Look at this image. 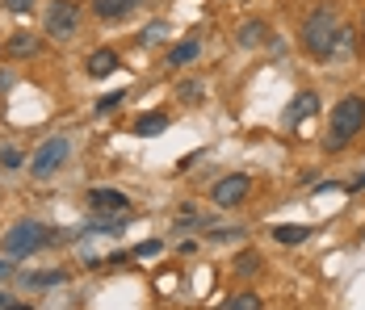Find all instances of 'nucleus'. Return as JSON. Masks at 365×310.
<instances>
[{
  "instance_id": "28",
  "label": "nucleus",
  "mask_w": 365,
  "mask_h": 310,
  "mask_svg": "<svg viewBox=\"0 0 365 310\" xmlns=\"http://www.w3.org/2000/svg\"><path fill=\"white\" fill-rule=\"evenodd\" d=\"M9 302H13V298H9V294H0V310H9Z\"/></svg>"
},
{
  "instance_id": "20",
  "label": "nucleus",
  "mask_w": 365,
  "mask_h": 310,
  "mask_svg": "<svg viewBox=\"0 0 365 310\" xmlns=\"http://www.w3.org/2000/svg\"><path fill=\"white\" fill-rule=\"evenodd\" d=\"M0 164H4V168H21L26 160H21V151H17V147H4V151H0Z\"/></svg>"
},
{
  "instance_id": "6",
  "label": "nucleus",
  "mask_w": 365,
  "mask_h": 310,
  "mask_svg": "<svg viewBox=\"0 0 365 310\" xmlns=\"http://www.w3.org/2000/svg\"><path fill=\"white\" fill-rule=\"evenodd\" d=\"M248 189H252V180L248 176H227V180H219L215 185V206L219 210H231V206H244V197H248Z\"/></svg>"
},
{
  "instance_id": "21",
  "label": "nucleus",
  "mask_w": 365,
  "mask_h": 310,
  "mask_svg": "<svg viewBox=\"0 0 365 310\" xmlns=\"http://www.w3.org/2000/svg\"><path fill=\"white\" fill-rule=\"evenodd\" d=\"M4 9H9V13H30L34 0H4Z\"/></svg>"
},
{
  "instance_id": "3",
  "label": "nucleus",
  "mask_w": 365,
  "mask_h": 310,
  "mask_svg": "<svg viewBox=\"0 0 365 310\" xmlns=\"http://www.w3.org/2000/svg\"><path fill=\"white\" fill-rule=\"evenodd\" d=\"M46 243H51V231H46L42 222H17V227H9V231H4L0 247H4V256H9V260H26V256L42 252Z\"/></svg>"
},
{
  "instance_id": "23",
  "label": "nucleus",
  "mask_w": 365,
  "mask_h": 310,
  "mask_svg": "<svg viewBox=\"0 0 365 310\" xmlns=\"http://www.w3.org/2000/svg\"><path fill=\"white\" fill-rule=\"evenodd\" d=\"M181 97H185V101H193V97H202V84H181Z\"/></svg>"
},
{
  "instance_id": "9",
  "label": "nucleus",
  "mask_w": 365,
  "mask_h": 310,
  "mask_svg": "<svg viewBox=\"0 0 365 310\" xmlns=\"http://www.w3.org/2000/svg\"><path fill=\"white\" fill-rule=\"evenodd\" d=\"M202 55V42L197 38H185V42H177L173 51H168V68H185V63H193Z\"/></svg>"
},
{
  "instance_id": "24",
  "label": "nucleus",
  "mask_w": 365,
  "mask_h": 310,
  "mask_svg": "<svg viewBox=\"0 0 365 310\" xmlns=\"http://www.w3.org/2000/svg\"><path fill=\"white\" fill-rule=\"evenodd\" d=\"M160 247H164V243H160V239H151V243H143V247H139V252H135V256H155V252H160Z\"/></svg>"
},
{
  "instance_id": "27",
  "label": "nucleus",
  "mask_w": 365,
  "mask_h": 310,
  "mask_svg": "<svg viewBox=\"0 0 365 310\" xmlns=\"http://www.w3.org/2000/svg\"><path fill=\"white\" fill-rule=\"evenodd\" d=\"M9 310H34V306H26V302H9Z\"/></svg>"
},
{
  "instance_id": "1",
  "label": "nucleus",
  "mask_w": 365,
  "mask_h": 310,
  "mask_svg": "<svg viewBox=\"0 0 365 310\" xmlns=\"http://www.w3.org/2000/svg\"><path fill=\"white\" fill-rule=\"evenodd\" d=\"M344 42H349V30L336 26L331 9H315V13L302 21V46H307L315 59H331Z\"/></svg>"
},
{
  "instance_id": "16",
  "label": "nucleus",
  "mask_w": 365,
  "mask_h": 310,
  "mask_svg": "<svg viewBox=\"0 0 365 310\" xmlns=\"http://www.w3.org/2000/svg\"><path fill=\"white\" fill-rule=\"evenodd\" d=\"M164 38H168V21H151L143 34H139V42H143V46H155V42H164Z\"/></svg>"
},
{
  "instance_id": "12",
  "label": "nucleus",
  "mask_w": 365,
  "mask_h": 310,
  "mask_svg": "<svg viewBox=\"0 0 365 310\" xmlns=\"http://www.w3.org/2000/svg\"><path fill=\"white\" fill-rule=\"evenodd\" d=\"M269 38V26L264 21H244L240 26V46H260Z\"/></svg>"
},
{
  "instance_id": "5",
  "label": "nucleus",
  "mask_w": 365,
  "mask_h": 310,
  "mask_svg": "<svg viewBox=\"0 0 365 310\" xmlns=\"http://www.w3.org/2000/svg\"><path fill=\"white\" fill-rule=\"evenodd\" d=\"M80 30V9H76L72 0H55L51 9H46V34L51 38H72Z\"/></svg>"
},
{
  "instance_id": "25",
  "label": "nucleus",
  "mask_w": 365,
  "mask_h": 310,
  "mask_svg": "<svg viewBox=\"0 0 365 310\" xmlns=\"http://www.w3.org/2000/svg\"><path fill=\"white\" fill-rule=\"evenodd\" d=\"M349 189H353V193H357V189H365V172H361V176H353V180H349Z\"/></svg>"
},
{
  "instance_id": "19",
  "label": "nucleus",
  "mask_w": 365,
  "mask_h": 310,
  "mask_svg": "<svg viewBox=\"0 0 365 310\" xmlns=\"http://www.w3.org/2000/svg\"><path fill=\"white\" fill-rule=\"evenodd\" d=\"M63 281V269H55V273H42V277H26V285H34V289H46V285H59Z\"/></svg>"
},
{
  "instance_id": "22",
  "label": "nucleus",
  "mask_w": 365,
  "mask_h": 310,
  "mask_svg": "<svg viewBox=\"0 0 365 310\" xmlns=\"http://www.w3.org/2000/svg\"><path fill=\"white\" fill-rule=\"evenodd\" d=\"M118 101H122V93H106V97L97 101V113H106V109H113Z\"/></svg>"
},
{
  "instance_id": "17",
  "label": "nucleus",
  "mask_w": 365,
  "mask_h": 310,
  "mask_svg": "<svg viewBox=\"0 0 365 310\" xmlns=\"http://www.w3.org/2000/svg\"><path fill=\"white\" fill-rule=\"evenodd\" d=\"M122 13H126V0H97V17L113 21V17H122Z\"/></svg>"
},
{
  "instance_id": "2",
  "label": "nucleus",
  "mask_w": 365,
  "mask_h": 310,
  "mask_svg": "<svg viewBox=\"0 0 365 310\" xmlns=\"http://www.w3.org/2000/svg\"><path fill=\"white\" fill-rule=\"evenodd\" d=\"M361 126H365V97L353 93V97H344V101L331 105V130H328V138H324V147H328V151L349 147Z\"/></svg>"
},
{
  "instance_id": "13",
  "label": "nucleus",
  "mask_w": 365,
  "mask_h": 310,
  "mask_svg": "<svg viewBox=\"0 0 365 310\" xmlns=\"http://www.w3.org/2000/svg\"><path fill=\"white\" fill-rule=\"evenodd\" d=\"M273 235H277V243H307L311 239V227H294V222H286V227H273Z\"/></svg>"
},
{
  "instance_id": "26",
  "label": "nucleus",
  "mask_w": 365,
  "mask_h": 310,
  "mask_svg": "<svg viewBox=\"0 0 365 310\" xmlns=\"http://www.w3.org/2000/svg\"><path fill=\"white\" fill-rule=\"evenodd\" d=\"M9 273H13V269H9V260H0V281H4Z\"/></svg>"
},
{
  "instance_id": "11",
  "label": "nucleus",
  "mask_w": 365,
  "mask_h": 310,
  "mask_svg": "<svg viewBox=\"0 0 365 310\" xmlns=\"http://www.w3.org/2000/svg\"><path fill=\"white\" fill-rule=\"evenodd\" d=\"M118 68V55L113 51H93L88 55V76H110Z\"/></svg>"
},
{
  "instance_id": "7",
  "label": "nucleus",
  "mask_w": 365,
  "mask_h": 310,
  "mask_svg": "<svg viewBox=\"0 0 365 310\" xmlns=\"http://www.w3.org/2000/svg\"><path fill=\"white\" fill-rule=\"evenodd\" d=\"M88 210L93 214H130V197L118 189H88Z\"/></svg>"
},
{
  "instance_id": "10",
  "label": "nucleus",
  "mask_w": 365,
  "mask_h": 310,
  "mask_svg": "<svg viewBox=\"0 0 365 310\" xmlns=\"http://www.w3.org/2000/svg\"><path fill=\"white\" fill-rule=\"evenodd\" d=\"M168 130V113H143L139 122H135V135L139 138H155Z\"/></svg>"
},
{
  "instance_id": "29",
  "label": "nucleus",
  "mask_w": 365,
  "mask_h": 310,
  "mask_svg": "<svg viewBox=\"0 0 365 310\" xmlns=\"http://www.w3.org/2000/svg\"><path fill=\"white\" fill-rule=\"evenodd\" d=\"M135 4H143V0H126V9H135Z\"/></svg>"
},
{
  "instance_id": "14",
  "label": "nucleus",
  "mask_w": 365,
  "mask_h": 310,
  "mask_svg": "<svg viewBox=\"0 0 365 310\" xmlns=\"http://www.w3.org/2000/svg\"><path fill=\"white\" fill-rule=\"evenodd\" d=\"M34 51H38V38L34 34H13V38H9V55L26 59V55H34Z\"/></svg>"
},
{
  "instance_id": "4",
  "label": "nucleus",
  "mask_w": 365,
  "mask_h": 310,
  "mask_svg": "<svg viewBox=\"0 0 365 310\" xmlns=\"http://www.w3.org/2000/svg\"><path fill=\"white\" fill-rule=\"evenodd\" d=\"M72 155V143L59 135V138H46L42 147H38L34 155H30V176H38V180H51V176L63 168V160Z\"/></svg>"
},
{
  "instance_id": "8",
  "label": "nucleus",
  "mask_w": 365,
  "mask_h": 310,
  "mask_svg": "<svg viewBox=\"0 0 365 310\" xmlns=\"http://www.w3.org/2000/svg\"><path fill=\"white\" fill-rule=\"evenodd\" d=\"M315 109H319V97H315V93H298V97L290 101V109H286V122H290V126H298V122L315 118Z\"/></svg>"
},
{
  "instance_id": "18",
  "label": "nucleus",
  "mask_w": 365,
  "mask_h": 310,
  "mask_svg": "<svg viewBox=\"0 0 365 310\" xmlns=\"http://www.w3.org/2000/svg\"><path fill=\"white\" fill-rule=\"evenodd\" d=\"M227 310H260V298H256V294H235V298L227 302Z\"/></svg>"
},
{
  "instance_id": "15",
  "label": "nucleus",
  "mask_w": 365,
  "mask_h": 310,
  "mask_svg": "<svg viewBox=\"0 0 365 310\" xmlns=\"http://www.w3.org/2000/svg\"><path fill=\"white\" fill-rule=\"evenodd\" d=\"M231 269H235L240 277H256V273H260V256H256V252H244V256H240Z\"/></svg>"
}]
</instances>
